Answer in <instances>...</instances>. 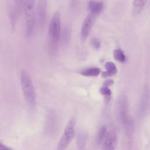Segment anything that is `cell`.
<instances>
[{
    "mask_svg": "<svg viewBox=\"0 0 150 150\" xmlns=\"http://www.w3.org/2000/svg\"><path fill=\"white\" fill-rule=\"evenodd\" d=\"M20 81L26 102L29 105L33 106L36 103L35 88L29 73L25 69H22L21 71Z\"/></svg>",
    "mask_w": 150,
    "mask_h": 150,
    "instance_id": "obj_1",
    "label": "cell"
},
{
    "mask_svg": "<svg viewBox=\"0 0 150 150\" xmlns=\"http://www.w3.org/2000/svg\"><path fill=\"white\" fill-rule=\"evenodd\" d=\"M22 8L25 20V33L27 36H30L36 28L35 1L31 0L22 1Z\"/></svg>",
    "mask_w": 150,
    "mask_h": 150,
    "instance_id": "obj_2",
    "label": "cell"
},
{
    "mask_svg": "<svg viewBox=\"0 0 150 150\" xmlns=\"http://www.w3.org/2000/svg\"><path fill=\"white\" fill-rule=\"evenodd\" d=\"M61 35L60 13L56 11L53 15L48 28V37L50 46L52 49L57 47Z\"/></svg>",
    "mask_w": 150,
    "mask_h": 150,
    "instance_id": "obj_3",
    "label": "cell"
},
{
    "mask_svg": "<svg viewBox=\"0 0 150 150\" xmlns=\"http://www.w3.org/2000/svg\"><path fill=\"white\" fill-rule=\"evenodd\" d=\"M76 119L71 117L66 125L62 136L61 137L55 150H65L73 139L75 135Z\"/></svg>",
    "mask_w": 150,
    "mask_h": 150,
    "instance_id": "obj_4",
    "label": "cell"
},
{
    "mask_svg": "<svg viewBox=\"0 0 150 150\" xmlns=\"http://www.w3.org/2000/svg\"><path fill=\"white\" fill-rule=\"evenodd\" d=\"M47 17V2L39 1L36 7V26L41 31L46 25Z\"/></svg>",
    "mask_w": 150,
    "mask_h": 150,
    "instance_id": "obj_5",
    "label": "cell"
},
{
    "mask_svg": "<svg viewBox=\"0 0 150 150\" xmlns=\"http://www.w3.org/2000/svg\"><path fill=\"white\" fill-rule=\"evenodd\" d=\"M97 16V15L89 12L84 19L80 30V38L82 40H85L87 38L92 27L94 25Z\"/></svg>",
    "mask_w": 150,
    "mask_h": 150,
    "instance_id": "obj_6",
    "label": "cell"
},
{
    "mask_svg": "<svg viewBox=\"0 0 150 150\" xmlns=\"http://www.w3.org/2000/svg\"><path fill=\"white\" fill-rule=\"evenodd\" d=\"M117 137L115 131L113 129L107 131L105 138L103 142V150H115Z\"/></svg>",
    "mask_w": 150,
    "mask_h": 150,
    "instance_id": "obj_7",
    "label": "cell"
},
{
    "mask_svg": "<svg viewBox=\"0 0 150 150\" xmlns=\"http://www.w3.org/2000/svg\"><path fill=\"white\" fill-rule=\"evenodd\" d=\"M125 134L129 139H132L134 133V121L132 117L129 116L121 121Z\"/></svg>",
    "mask_w": 150,
    "mask_h": 150,
    "instance_id": "obj_8",
    "label": "cell"
},
{
    "mask_svg": "<svg viewBox=\"0 0 150 150\" xmlns=\"http://www.w3.org/2000/svg\"><path fill=\"white\" fill-rule=\"evenodd\" d=\"M21 5L22 1H12L9 6V15L12 25H14L16 23Z\"/></svg>",
    "mask_w": 150,
    "mask_h": 150,
    "instance_id": "obj_9",
    "label": "cell"
},
{
    "mask_svg": "<svg viewBox=\"0 0 150 150\" xmlns=\"http://www.w3.org/2000/svg\"><path fill=\"white\" fill-rule=\"evenodd\" d=\"M149 105V90L148 87H145L144 89L140 103V113L145 114L146 113Z\"/></svg>",
    "mask_w": 150,
    "mask_h": 150,
    "instance_id": "obj_10",
    "label": "cell"
},
{
    "mask_svg": "<svg viewBox=\"0 0 150 150\" xmlns=\"http://www.w3.org/2000/svg\"><path fill=\"white\" fill-rule=\"evenodd\" d=\"M88 135L85 131H80L76 138V144L77 150H85L87 144Z\"/></svg>",
    "mask_w": 150,
    "mask_h": 150,
    "instance_id": "obj_11",
    "label": "cell"
},
{
    "mask_svg": "<svg viewBox=\"0 0 150 150\" xmlns=\"http://www.w3.org/2000/svg\"><path fill=\"white\" fill-rule=\"evenodd\" d=\"M88 8L90 12L97 16L104 9V3L100 1H90L88 2Z\"/></svg>",
    "mask_w": 150,
    "mask_h": 150,
    "instance_id": "obj_12",
    "label": "cell"
},
{
    "mask_svg": "<svg viewBox=\"0 0 150 150\" xmlns=\"http://www.w3.org/2000/svg\"><path fill=\"white\" fill-rule=\"evenodd\" d=\"M106 71L103 72L101 76L103 77H107L116 74L117 69L115 64L112 62H107L105 64Z\"/></svg>",
    "mask_w": 150,
    "mask_h": 150,
    "instance_id": "obj_13",
    "label": "cell"
},
{
    "mask_svg": "<svg viewBox=\"0 0 150 150\" xmlns=\"http://www.w3.org/2000/svg\"><path fill=\"white\" fill-rule=\"evenodd\" d=\"M146 1H134L132 2V13L137 16L139 15L142 11L143 10L145 4L146 3Z\"/></svg>",
    "mask_w": 150,
    "mask_h": 150,
    "instance_id": "obj_14",
    "label": "cell"
},
{
    "mask_svg": "<svg viewBox=\"0 0 150 150\" xmlns=\"http://www.w3.org/2000/svg\"><path fill=\"white\" fill-rule=\"evenodd\" d=\"M101 70L97 67H93L85 69L80 72L81 74L87 77H96L100 74Z\"/></svg>",
    "mask_w": 150,
    "mask_h": 150,
    "instance_id": "obj_15",
    "label": "cell"
},
{
    "mask_svg": "<svg viewBox=\"0 0 150 150\" xmlns=\"http://www.w3.org/2000/svg\"><path fill=\"white\" fill-rule=\"evenodd\" d=\"M56 116L54 112L51 111L49 112L47 116V127L51 131L54 129V128L56 126Z\"/></svg>",
    "mask_w": 150,
    "mask_h": 150,
    "instance_id": "obj_16",
    "label": "cell"
},
{
    "mask_svg": "<svg viewBox=\"0 0 150 150\" xmlns=\"http://www.w3.org/2000/svg\"><path fill=\"white\" fill-rule=\"evenodd\" d=\"M107 132V129L105 125L102 126L100 128L96 137V142L98 145H101L103 144Z\"/></svg>",
    "mask_w": 150,
    "mask_h": 150,
    "instance_id": "obj_17",
    "label": "cell"
},
{
    "mask_svg": "<svg viewBox=\"0 0 150 150\" xmlns=\"http://www.w3.org/2000/svg\"><path fill=\"white\" fill-rule=\"evenodd\" d=\"M113 56L115 60L119 62L123 63L126 60L125 55L123 50L121 49H117L113 52Z\"/></svg>",
    "mask_w": 150,
    "mask_h": 150,
    "instance_id": "obj_18",
    "label": "cell"
},
{
    "mask_svg": "<svg viewBox=\"0 0 150 150\" xmlns=\"http://www.w3.org/2000/svg\"><path fill=\"white\" fill-rule=\"evenodd\" d=\"M100 93L105 97H109L111 94V91L108 87L103 86L100 89Z\"/></svg>",
    "mask_w": 150,
    "mask_h": 150,
    "instance_id": "obj_19",
    "label": "cell"
},
{
    "mask_svg": "<svg viewBox=\"0 0 150 150\" xmlns=\"http://www.w3.org/2000/svg\"><path fill=\"white\" fill-rule=\"evenodd\" d=\"M91 44L92 46L96 49H98L101 46V42L99 39L97 38H93L91 39Z\"/></svg>",
    "mask_w": 150,
    "mask_h": 150,
    "instance_id": "obj_20",
    "label": "cell"
},
{
    "mask_svg": "<svg viewBox=\"0 0 150 150\" xmlns=\"http://www.w3.org/2000/svg\"><path fill=\"white\" fill-rule=\"evenodd\" d=\"M114 83V81L111 79H107L106 80L104 81V83H103V86H105V87H109L110 86L112 85Z\"/></svg>",
    "mask_w": 150,
    "mask_h": 150,
    "instance_id": "obj_21",
    "label": "cell"
},
{
    "mask_svg": "<svg viewBox=\"0 0 150 150\" xmlns=\"http://www.w3.org/2000/svg\"><path fill=\"white\" fill-rule=\"evenodd\" d=\"M0 150H13V149L10 147H8L6 145H4V144L0 142Z\"/></svg>",
    "mask_w": 150,
    "mask_h": 150,
    "instance_id": "obj_22",
    "label": "cell"
}]
</instances>
